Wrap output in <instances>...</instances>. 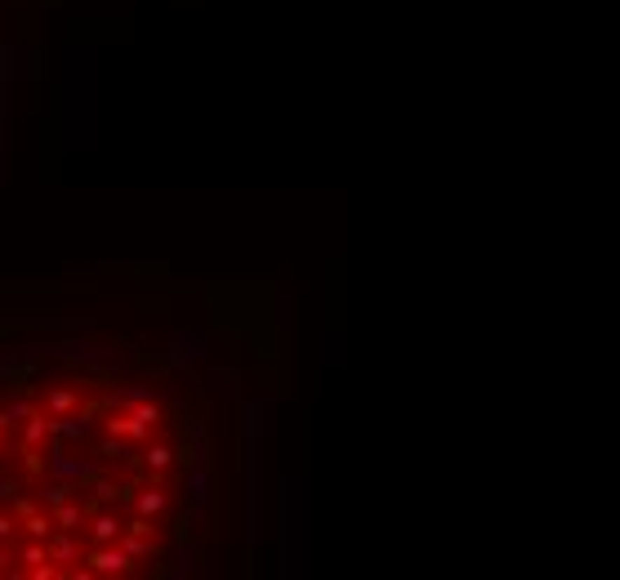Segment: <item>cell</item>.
Wrapping results in <instances>:
<instances>
[{"mask_svg": "<svg viewBox=\"0 0 620 580\" xmlns=\"http://www.w3.org/2000/svg\"><path fill=\"white\" fill-rule=\"evenodd\" d=\"M188 420L148 375L41 361L0 375V576H135L184 523Z\"/></svg>", "mask_w": 620, "mask_h": 580, "instance_id": "6da1fadb", "label": "cell"}]
</instances>
